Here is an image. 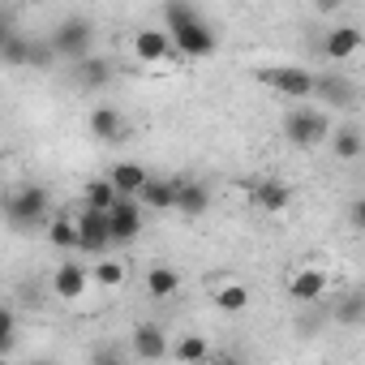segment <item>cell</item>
I'll return each mask as SVG.
<instances>
[{"instance_id":"obj_26","label":"cell","mask_w":365,"mask_h":365,"mask_svg":"<svg viewBox=\"0 0 365 365\" xmlns=\"http://www.w3.org/2000/svg\"><path fill=\"white\" fill-rule=\"evenodd\" d=\"M48 237H52L56 250H78V224H73V215H56L52 228H48Z\"/></svg>"},{"instance_id":"obj_30","label":"cell","mask_w":365,"mask_h":365,"mask_svg":"<svg viewBox=\"0 0 365 365\" xmlns=\"http://www.w3.org/2000/svg\"><path fill=\"white\" fill-rule=\"evenodd\" d=\"M56 56H52V48H48V39H31V61H26V69H48Z\"/></svg>"},{"instance_id":"obj_29","label":"cell","mask_w":365,"mask_h":365,"mask_svg":"<svg viewBox=\"0 0 365 365\" xmlns=\"http://www.w3.org/2000/svg\"><path fill=\"white\" fill-rule=\"evenodd\" d=\"M91 365H125V352L116 344H95L91 348Z\"/></svg>"},{"instance_id":"obj_20","label":"cell","mask_w":365,"mask_h":365,"mask_svg":"<svg viewBox=\"0 0 365 365\" xmlns=\"http://www.w3.org/2000/svg\"><path fill=\"white\" fill-rule=\"evenodd\" d=\"M331 150L344 159V163H352V159H361L365 155V138H361V125H339V129H331Z\"/></svg>"},{"instance_id":"obj_5","label":"cell","mask_w":365,"mask_h":365,"mask_svg":"<svg viewBox=\"0 0 365 365\" xmlns=\"http://www.w3.org/2000/svg\"><path fill=\"white\" fill-rule=\"evenodd\" d=\"M275 95H284V99H309L314 95V73L309 69H297V65H275V69H262L258 73Z\"/></svg>"},{"instance_id":"obj_11","label":"cell","mask_w":365,"mask_h":365,"mask_svg":"<svg viewBox=\"0 0 365 365\" xmlns=\"http://www.w3.org/2000/svg\"><path fill=\"white\" fill-rule=\"evenodd\" d=\"M133 56H138L142 65H159V61L172 56V39H168L159 26H142V31L133 35Z\"/></svg>"},{"instance_id":"obj_34","label":"cell","mask_w":365,"mask_h":365,"mask_svg":"<svg viewBox=\"0 0 365 365\" xmlns=\"http://www.w3.org/2000/svg\"><path fill=\"white\" fill-rule=\"evenodd\" d=\"M14 344H18V335H0V361L14 352Z\"/></svg>"},{"instance_id":"obj_27","label":"cell","mask_w":365,"mask_h":365,"mask_svg":"<svg viewBox=\"0 0 365 365\" xmlns=\"http://www.w3.org/2000/svg\"><path fill=\"white\" fill-rule=\"evenodd\" d=\"M112 202H116V190L108 185V176H99V180H91V185H86V207L91 211H112Z\"/></svg>"},{"instance_id":"obj_12","label":"cell","mask_w":365,"mask_h":365,"mask_svg":"<svg viewBox=\"0 0 365 365\" xmlns=\"http://www.w3.org/2000/svg\"><path fill=\"white\" fill-rule=\"evenodd\" d=\"M172 211H180V215H207L211 211L207 180H176V202H172Z\"/></svg>"},{"instance_id":"obj_22","label":"cell","mask_w":365,"mask_h":365,"mask_svg":"<svg viewBox=\"0 0 365 365\" xmlns=\"http://www.w3.org/2000/svg\"><path fill=\"white\" fill-rule=\"evenodd\" d=\"M176 288H180V275H176L172 267H150V271H146V297L168 301Z\"/></svg>"},{"instance_id":"obj_33","label":"cell","mask_w":365,"mask_h":365,"mask_svg":"<svg viewBox=\"0 0 365 365\" xmlns=\"http://www.w3.org/2000/svg\"><path fill=\"white\" fill-rule=\"evenodd\" d=\"M348 220H352V228H365V202H361V198L348 202Z\"/></svg>"},{"instance_id":"obj_18","label":"cell","mask_w":365,"mask_h":365,"mask_svg":"<svg viewBox=\"0 0 365 365\" xmlns=\"http://www.w3.org/2000/svg\"><path fill=\"white\" fill-rule=\"evenodd\" d=\"M142 211L150 207V211H172V202H176V180H163V176H146V185L138 190V198H133Z\"/></svg>"},{"instance_id":"obj_8","label":"cell","mask_w":365,"mask_h":365,"mask_svg":"<svg viewBox=\"0 0 365 365\" xmlns=\"http://www.w3.org/2000/svg\"><path fill=\"white\" fill-rule=\"evenodd\" d=\"M129 348H133L138 361H163L172 344H168V331L159 322H138L133 335H129Z\"/></svg>"},{"instance_id":"obj_1","label":"cell","mask_w":365,"mask_h":365,"mask_svg":"<svg viewBox=\"0 0 365 365\" xmlns=\"http://www.w3.org/2000/svg\"><path fill=\"white\" fill-rule=\"evenodd\" d=\"M163 35L172 39V48L180 56L190 61H207L215 56L220 39H215V26L202 18V9L185 5V0H172V5H163Z\"/></svg>"},{"instance_id":"obj_31","label":"cell","mask_w":365,"mask_h":365,"mask_svg":"<svg viewBox=\"0 0 365 365\" xmlns=\"http://www.w3.org/2000/svg\"><path fill=\"white\" fill-rule=\"evenodd\" d=\"M14 35H18V18H14V9H0V43L14 39Z\"/></svg>"},{"instance_id":"obj_16","label":"cell","mask_w":365,"mask_h":365,"mask_svg":"<svg viewBox=\"0 0 365 365\" xmlns=\"http://www.w3.org/2000/svg\"><path fill=\"white\" fill-rule=\"evenodd\" d=\"M112 78H116V65H112L108 56H95V52H91L86 61L73 65V82H78L82 91H99V86H108Z\"/></svg>"},{"instance_id":"obj_15","label":"cell","mask_w":365,"mask_h":365,"mask_svg":"<svg viewBox=\"0 0 365 365\" xmlns=\"http://www.w3.org/2000/svg\"><path fill=\"white\" fill-rule=\"evenodd\" d=\"M361 52V31L356 26H331L322 35V56L327 61H352Z\"/></svg>"},{"instance_id":"obj_28","label":"cell","mask_w":365,"mask_h":365,"mask_svg":"<svg viewBox=\"0 0 365 365\" xmlns=\"http://www.w3.org/2000/svg\"><path fill=\"white\" fill-rule=\"evenodd\" d=\"M245 305H250V292H245L241 284L220 288V309H228V314H245Z\"/></svg>"},{"instance_id":"obj_13","label":"cell","mask_w":365,"mask_h":365,"mask_svg":"<svg viewBox=\"0 0 365 365\" xmlns=\"http://www.w3.org/2000/svg\"><path fill=\"white\" fill-rule=\"evenodd\" d=\"M146 168L142 163H133V159H120V163H112V172H108V185L116 190V198H138V190L146 185Z\"/></svg>"},{"instance_id":"obj_19","label":"cell","mask_w":365,"mask_h":365,"mask_svg":"<svg viewBox=\"0 0 365 365\" xmlns=\"http://www.w3.org/2000/svg\"><path fill=\"white\" fill-rule=\"evenodd\" d=\"M91 138H99V142H120V138H125V116H120L116 108L99 103V108L91 112Z\"/></svg>"},{"instance_id":"obj_7","label":"cell","mask_w":365,"mask_h":365,"mask_svg":"<svg viewBox=\"0 0 365 365\" xmlns=\"http://www.w3.org/2000/svg\"><path fill=\"white\" fill-rule=\"evenodd\" d=\"M142 237V207L133 198H116L108 211V241L112 245H129Z\"/></svg>"},{"instance_id":"obj_23","label":"cell","mask_w":365,"mask_h":365,"mask_svg":"<svg viewBox=\"0 0 365 365\" xmlns=\"http://www.w3.org/2000/svg\"><path fill=\"white\" fill-rule=\"evenodd\" d=\"M26 61H31V35H14V39H5L0 43V65H9V69H26Z\"/></svg>"},{"instance_id":"obj_14","label":"cell","mask_w":365,"mask_h":365,"mask_svg":"<svg viewBox=\"0 0 365 365\" xmlns=\"http://www.w3.org/2000/svg\"><path fill=\"white\" fill-rule=\"evenodd\" d=\"M254 207L267 211V215L288 211V207H292V185H284V180H275V176L258 180V185H254Z\"/></svg>"},{"instance_id":"obj_10","label":"cell","mask_w":365,"mask_h":365,"mask_svg":"<svg viewBox=\"0 0 365 365\" xmlns=\"http://www.w3.org/2000/svg\"><path fill=\"white\" fill-rule=\"evenodd\" d=\"M314 95H318V99H327L331 108H356V82H352V78H344L339 69H331V73L314 78Z\"/></svg>"},{"instance_id":"obj_25","label":"cell","mask_w":365,"mask_h":365,"mask_svg":"<svg viewBox=\"0 0 365 365\" xmlns=\"http://www.w3.org/2000/svg\"><path fill=\"white\" fill-rule=\"evenodd\" d=\"M86 275H91V284H99V288H116V284L125 279V262H116V258H99Z\"/></svg>"},{"instance_id":"obj_4","label":"cell","mask_w":365,"mask_h":365,"mask_svg":"<svg viewBox=\"0 0 365 365\" xmlns=\"http://www.w3.org/2000/svg\"><path fill=\"white\" fill-rule=\"evenodd\" d=\"M284 138H288L292 146H301V150L322 146V142L331 138V120H327L322 112H314V108H292V112L284 116Z\"/></svg>"},{"instance_id":"obj_21","label":"cell","mask_w":365,"mask_h":365,"mask_svg":"<svg viewBox=\"0 0 365 365\" xmlns=\"http://www.w3.org/2000/svg\"><path fill=\"white\" fill-rule=\"evenodd\" d=\"M168 352H172L180 365H202V361L211 356V344H207L202 335H180V339H176Z\"/></svg>"},{"instance_id":"obj_9","label":"cell","mask_w":365,"mask_h":365,"mask_svg":"<svg viewBox=\"0 0 365 365\" xmlns=\"http://www.w3.org/2000/svg\"><path fill=\"white\" fill-rule=\"evenodd\" d=\"M327 271H318V267H301V271H292L288 275V297L297 301V305H314V301H322L327 297Z\"/></svg>"},{"instance_id":"obj_2","label":"cell","mask_w":365,"mask_h":365,"mask_svg":"<svg viewBox=\"0 0 365 365\" xmlns=\"http://www.w3.org/2000/svg\"><path fill=\"white\" fill-rule=\"evenodd\" d=\"M48 48H52V56H65V61H73V65L86 61L91 48H95V22L82 18V14L56 22V31L48 35Z\"/></svg>"},{"instance_id":"obj_35","label":"cell","mask_w":365,"mask_h":365,"mask_svg":"<svg viewBox=\"0 0 365 365\" xmlns=\"http://www.w3.org/2000/svg\"><path fill=\"white\" fill-rule=\"evenodd\" d=\"M26 365H52V361H26Z\"/></svg>"},{"instance_id":"obj_3","label":"cell","mask_w":365,"mask_h":365,"mask_svg":"<svg viewBox=\"0 0 365 365\" xmlns=\"http://www.w3.org/2000/svg\"><path fill=\"white\" fill-rule=\"evenodd\" d=\"M48 211H52V198H48L43 185H22V190H14L9 202H5V215H9L14 228H35V224L48 220Z\"/></svg>"},{"instance_id":"obj_36","label":"cell","mask_w":365,"mask_h":365,"mask_svg":"<svg viewBox=\"0 0 365 365\" xmlns=\"http://www.w3.org/2000/svg\"><path fill=\"white\" fill-rule=\"evenodd\" d=\"M0 365H9V361H0Z\"/></svg>"},{"instance_id":"obj_17","label":"cell","mask_w":365,"mask_h":365,"mask_svg":"<svg viewBox=\"0 0 365 365\" xmlns=\"http://www.w3.org/2000/svg\"><path fill=\"white\" fill-rule=\"evenodd\" d=\"M86 284H91V275H86L82 262H61L56 275H52V292H56L61 301H78V297L86 292Z\"/></svg>"},{"instance_id":"obj_24","label":"cell","mask_w":365,"mask_h":365,"mask_svg":"<svg viewBox=\"0 0 365 365\" xmlns=\"http://www.w3.org/2000/svg\"><path fill=\"white\" fill-rule=\"evenodd\" d=\"M331 309H335V314H331L335 322H344V327H356V322H361V309H365V297L352 288V292H344V297H339Z\"/></svg>"},{"instance_id":"obj_32","label":"cell","mask_w":365,"mask_h":365,"mask_svg":"<svg viewBox=\"0 0 365 365\" xmlns=\"http://www.w3.org/2000/svg\"><path fill=\"white\" fill-rule=\"evenodd\" d=\"M0 335H18V314L9 305H0Z\"/></svg>"},{"instance_id":"obj_6","label":"cell","mask_w":365,"mask_h":365,"mask_svg":"<svg viewBox=\"0 0 365 365\" xmlns=\"http://www.w3.org/2000/svg\"><path fill=\"white\" fill-rule=\"evenodd\" d=\"M73 224H78V250H82V254L103 258V254L112 250V241H108V215H103V211L82 207V211L73 215Z\"/></svg>"}]
</instances>
